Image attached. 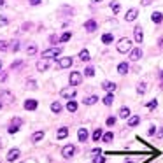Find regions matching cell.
Listing matches in <instances>:
<instances>
[{"label":"cell","mask_w":163,"mask_h":163,"mask_svg":"<svg viewBox=\"0 0 163 163\" xmlns=\"http://www.w3.org/2000/svg\"><path fill=\"white\" fill-rule=\"evenodd\" d=\"M81 81H83V76H81V72H70V77H69V83H70V86L81 84Z\"/></svg>","instance_id":"4"},{"label":"cell","mask_w":163,"mask_h":163,"mask_svg":"<svg viewBox=\"0 0 163 163\" xmlns=\"http://www.w3.org/2000/svg\"><path fill=\"white\" fill-rule=\"evenodd\" d=\"M67 135H69V128H67V126H62V128L56 132V139H58V140H63Z\"/></svg>","instance_id":"16"},{"label":"cell","mask_w":163,"mask_h":163,"mask_svg":"<svg viewBox=\"0 0 163 163\" xmlns=\"http://www.w3.org/2000/svg\"><path fill=\"white\" fill-rule=\"evenodd\" d=\"M4 4H5V2H4V0H0V7H2V5H4Z\"/></svg>","instance_id":"52"},{"label":"cell","mask_w":163,"mask_h":163,"mask_svg":"<svg viewBox=\"0 0 163 163\" xmlns=\"http://www.w3.org/2000/svg\"><path fill=\"white\" fill-rule=\"evenodd\" d=\"M146 91H147V84H146V83H140V84L137 86V93H139V95H144Z\"/></svg>","instance_id":"32"},{"label":"cell","mask_w":163,"mask_h":163,"mask_svg":"<svg viewBox=\"0 0 163 163\" xmlns=\"http://www.w3.org/2000/svg\"><path fill=\"white\" fill-rule=\"evenodd\" d=\"M67 111H69V112H76V111H77V104H76L74 100H69V102H67Z\"/></svg>","instance_id":"26"},{"label":"cell","mask_w":163,"mask_h":163,"mask_svg":"<svg viewBox=\"0 0 163 163\" xmlns=\"http://www.w3.org/2000/svg\"><path fill=\"white\" fill-rule=\"evenodd\" d=\"M23 105H25V109H27V111H35V109H37V100L28 98L25 104H23Z\"/></svg>","instance_id":"13"},{"label":"cell","mask_w":163,"mask_h":163,"mask_svg":"<svg viewBox=\"0 0 163 163\" xmlns=\"http://www.w3.org/2000/svg\"><path fill=\"white\" fill-rule=\"evenodd\" d=\"M79 58H81L83 62H90V60H91L90 53H88V49H83V51H81V53H79Z\"/></svg>","instance_id":"30"},{"label":"cell","mask_w":163,"mask_h":163,"mask_svg":"<svg viewBox=\"0 0 163 163\" xmlns=\"http://www.w3.org/2000/svg\"><path fill=\"white\" fill-rule=\"evenodd\" d=\"M97 102H98V97H95V95H91V97H88V98L83 100L84 105H93V104H97Z\"/></svg>","instance_id":"23"},{"label":"cell","mask_w":163,"mask_h":163,"mask_svg":"<svg viewBox=\"0 0 163 163\" xmlns=\"http://www.w3.org/2000/svg\"><path fill=\"white\" fill-rule=\"evenodd\" d=\"M125 163H133V161H132V160H128V161H125Z\"/></svg>","instance_id":"53"},{"label":"cell","mask_w":163,"mask_h":163,"mask_svg":"<svg viewBox=\"0 0 163 163\" xmlns=\"http://www.w3.org/2000/svg\"><path fill=\"white\" fill-rule=\"evenodd\" d=\"M12 123H16V125H21V119H19V118H16V119H12Z\"/></svg>","instance_id":"48"},{"label":"cell","mask_w":163,"mask_h":163,"mask_svg":"<svg viewBox=\"0 0 163 163\" xmlns=\"http://www.w3.org/2000/svg\"><path fill=\"white\" fill-rule=\"evenodd\" d=\"M19 154H21V153H19V149H11V151L7 153V160H9V161H14V160L19 158Z\"/></svg>","instance_id":"15"},{"label":"cell","mask_w":163,"mask_h":163,"mask_svg":"<svg viewBox=\"0 0 163 163\" xmlns=\"http://www.w3.org/2000/svg\"><path fill=\"white\" fill-rule=\"evenodd\" d=\"M19 49V41H12V44H11V51H18Z\"/></svg>","instance_id":"39"},{"label":"cell","mask_w":163,"mask_h":163,"mask_svg":"<svg viewBox=\"0 0 163 163\" xmlns=\"http://www.w3.org/2000/svg\"><path fill=\"white\" fill-rule=\"evenodd\" d=\"M142 5H151V0H142Z\"/></svg>","instance_id":"47"},{"label":"cell","mask_w":163,"mask_h":163,"mask_svg":"<svg viewBox=\"0 0 163 163\" xmlns=\"http://www.w3.org/2000/svg\"><path fill=\"white\" fill-rule=\"evenodd\" d=\"M44 139V132H35V133L30 137V140L34 142V144H37V142H41Z\"/></svg>","instance_id":"20"},{"label":"cell","mask_w":163,"mask_h":163,"mask_svg":"<svg viewBox=\"0 0 163 163\" xmlns=\"http://www.w3.org/2000/svg\"><path fill=\"white\" fill-rule=\"evenodd\" d=\"M128 70H130V65H128L126 62H123V63L118 65V74H121V76L128 74Z\"/></svg>","instance_id":"17"},{"label":"cell","mask_w":163,"mask_h":163,"mask_svg":"<svg viewBox=\"0 0 163 163\" xmlns=\"http://www.w3.org/2000/svg\"><path fill=\"white\" fill-rule=\"evenodd\" d=\"M18 67H21V62H14V63L11 65V70H14V69H18Z\"/></svg>","instance_id":"43"},{"label":"cell","mask_w":163,"mask_h":163,"mask_svg":"<svg viewBox=\"0 0 163 163\" xmlns=\"http://www.w3.org/2000/svg\"><path fill=\"white\" fill-rule=\"evenodd\" d=\"M93 163H105V158H104V156H100V154H97L95 158H93Z\"/></svg>","instance_id":"38"},{"label":"cell","mask_w":163,"mask_h":163,"mask_svg":"<svg viewBox=\"0 0 163 163\" xmlns=\"http://www.w3.org/2000/svg\"><path fill=\"white\" fill-rule=\"evenodd\" d=\"M102 102H104V105H112L114 104V93H107L105 97H104V100H102Z\"/></svg>","instance_id":"18"},{"label":"cell","mask_w":163,"mask_h":163,"mask_svg":"<svg viewBox=\"0 0 163 163\" xmlns=\"http://www.w3.org/2000/svg\"><path fill=\"white\" fill-rule=\"evenodd\" d=\"M142 58V49L140 48H135V49L130 51V60L132 62H137V60H140Z\"/></svg>","instance_id":"10"},{"label":"cell","mask_w":163,"mask_h":163,"mask_svg":"<svg viewBox=\"0 0 163 163\" xmlns=\"http://www.w3.org/2000/svg\"><path fill=\"white\" fill-rule=\"evenodd\" d=\"M118 51H119L121 55H126L132 51V41L128 39V37H123L119 39V42H118Z\"/></svg>","instance_id":"1"},{"label":"cell","mask_w":163,"mask_h":163,"mask_svg":"<svg viewBox=\"0 0 163 163\" xmlns=\"http://www.w3.org/2000/svg\"><path fill=\"white\" fill-rule=\"evenodd\" d=\"M112 140H114V133H112V132H107V133L102 135V142H107V144H109V142H112Z\"/></svg>","instance_id":"27"},{"label":"cell","mask_w":163,"mask_h":163,"mask_svg":"<svg viewBox=\"0 0 163 163\" xmlns=\"http://www.w3.org/2000/svg\"><path fill=\"white\" fill-rule=\"evenodd\" d=\"M0 97L4 98V102H9V104L14 100V97H12V93H11V91H2V93H0Z\"/></svg>","instance_id":"22"},{"label":"cell","mask_w":163,"mask_h":163,"mask_svg":"<svg viewBox=\"0 0 163 163\" xmlns=\"http://www.w3.org/2000/svg\"><path fill=\"white\" fill-rule=\"evenodd\" d=\"M0 109H2V102H0Z\"/></svg>","instance_id":"55"},{"label":"cell","mask_w":163,"mask_h":163,"mask_svg":"<svg viewBox=\"0 0 163 163\" xmlns=\"http://www.w3.org/2000/svg\"><path fill=\"white\" fill-rule=\"evenodd\" d=\"M158 137H161V139H163V128L160 130V132H158Z\"/></svg>","instance_id":"49"},{"label":"cell","mask_w":163,"mask_h":163,"mask_svg":"<svg viewBox=\"0 0 163 163\" xmlns=\"http://www.w3.org/2000/svg\"><path fill=\"white\" fill-rule=\"evenodd\" d=\"M74 154H76V146H72V144H67V146L62 149V156H63L65 160L72 158Z\"/></svg>","instance_id":"3"},{"label":"cell","mask_w":163,"mask_h":163,"mask_svg":"<svg viewBox=\"0 0 163 163\" xmlns=\"http://www.w3.org/2000/svg\"><path fill=\"white\" fill-rule=\"evenodd\" d=\"M130 114H132V111H130L128 107H121V109H119V118H121V119L130 118Z\"/></svg>","instance_id":"21"},{"label":"cell","mask_w":163,"mask_h":163,"mask_svg":"<svg viewBox=\"0 0 163 163\" xmlns=\"http://www.w3.org/2000/svg\"><path fill=\"white\" fill-rule=\"evenodd\" d=\"M91 2H102V0H91Z\"/></svg>","instance_id":"54"},{"label":"cell","mask_w":163,"mask_h":163,"mask_svg":"<svg viewBox=\"0 0 163 163\" xmlns=\"http://www.w3.org/2000/svg\"><path fill=\"white\" fill-rule=\"evenodd\" d=\"M37 70L39 72H44V70H48V69H49V60H48V58H42V60H39V62H37Z\"/></svg>","instance_id":"6"},{"label":"cell","mask_w":163,"mask_h":163,"mask_svg":"<svg viewBox=\"0 0 163 163\" xmlns=\"http://www.w3.org/2000/svg\"><path fill=\"white\" fill-rule=\"evenodd\" d=\"M60 95H62V98L72 100L74 97H76V88H74V86H67V88H63V90L60 91Z\"/></svg>","instance_id":"2"},{"label":"cell","mask_w":163,"mask_h":163,"mask_svg":"<svg viewBox=\"0 0 163 163\" xmlns=\"http://www.w3.org/2000/svg\"><path fill=\"white\" fill-rule=\"evenodd\" d=\"M72 63H74V62H72L70 56H63L58 62V67H60V69H69V67H72Z\"/></svg>","instance_id":"8"},{"label":"cell","mask_w":163,"mask_h":163,"mask_svg":"<svg viewBox=\"0 0 163 163\" xmlns=\"http://www.w3.org/2000/svg\"><path fill=\"white\" fill-rule=\"evenodd\" d=\"M111 9H112V12H114V14H119L121 5L118 4V2H112V4H111Z\"/></svg>","instance_id":"33"},{"label":"cell","mask_w":163,"mask_h":163,"mask_svg":"<svg viewBox=\"0 0 163 163\" xmlns=\"http://www.w3.org/2000/svg\"><path fill=\"white\" fill-rule=\"evenodd\" d=\"M156 133V126H153V128H149L147 130V135H154Z\"/></svg>","instance_id":"45"},{"label":"cell","mask_w":163,"mask_h":163,"mask_svg":"<svg viewBox=\"0 0 163 163\" xmlns=\"http://www.w3.org/2000/svg\"><path fill=\"white\" fill-rule=\"evenodd\" d=\"M97 27H98V25H97V21H95V19H90V21L84 23L86 32H90V34H91V32H95V30H97Z\"/></svg>","instance_id":"14"},{"label":"cell","mask_w":163,"mask_h":163,"mask_svg":"<svg viewBox=\"0 0 163 163\" xmlns=\"http://www.w3.org/2000/svg\"><path fill=\"white\" fill-rule=\"evenodd\" d=\"M102 88H104L107 93H114L116 88H118V84H116V83H111V81H105V83H102Z\"/></svg>","instance_id":"11"},{"label":"cell","mask_w":163,"mask_h":163,"mask_svg":"<svg viewBox=\"0 0 163 163\" xmlns=\"http://www.w3.org/2000/svg\"><path fill=\"white\" fill-rule=\"evenodd\" d=\"M58 55H62V48H51V49L42 51V58H53Z\"/></svg>","instance_id":"5"},{"label":"cell","mask_w":163,"mask_h":163,"mask_svg":"<svg viewBox=\"0 0 163 163\" xmlns=\"http://www.w3.org/2000/svg\"><path fill=\"white\" fill-rule=\"evenodd\" d=\"M70 37H72V32H65L63 35L60 37V42H67V41H70Z\"/></svg>","instance_id":"34"},{"label":"cell","mask_w":163,"mask_h":163,"mask_svg":"<svg viewBox=\"0 0 163 163\" xmlns=\"http://www.w3.org/2000/svg\"><path fill=\"white\" fill-rule=\"evenodd\" d=\"M51 111L55 114H60L62 112V104H60V102H53V104H51Z\"/></svg>","instance_id":"29"},{"label":"cell","mask_w":163,"mask_h":163,"mask_svg":"<svg viewBox=\"0 0 163 163\" xmlns=\"http://www.w3.org/2000/svg\"><path fill=\"white\" fill-rule=\"evenodd\" d=\"M7 49H9L7 41H0V51H7Z\"/></svg>","instance_id":"40"},{"label":"cell","mask_w":163,"mask_h":163,"mask_svg":"<svg viewBox=\"0 0 163 163\" xmlns=\"http://www.w3.org/2000/svg\"><path fill=\"white\" fill-rule=\"evenodd\" d=\"M49 39H51V42H53V44L56 42V41H60V39H58V37H56V35H51V37H49Z\"/></svg>","instance_id":"46"},{"label":"cell","mask_w":163,"mask_h":163,"mask_svg":"<svg viewBox=\"0 0 163 163\" xmlns=\"http://www.w3.org/2000/svg\"><path fill=\"white\" fill-rule=\"evenodd\" d=\"M27 55H28V56L37 55V46H35V44H30L28 48H27Z\"/></svg>","instance_id":"31"},{"label":"cell","mask_w":163,"mask_h":163,"mask_svg":"<svg viewBox=\"0 0 163 163\" xmlns=\"http://www.w3.org/2000/svg\"><path fill=\"white\" fill-rule=\"evenodd\" d=\"M0 69H2V62H0Z\"/></svg>","instance_id":"56"},{"label":"cell","mask_w":163,"mask_h":163,"mask_svg":"<svg viewBox=\"0 0 163 163\" xmlns=\"http://www.w3.org/2000/svg\"><path fill=\"white\" fill-rule=\"evenodd\" d=\"M102 42L104 44H112L114 42V35L112 34H104V35H102Z\"/></svg>","instance_id":"25"},{"label":"cell","mask_w":163,"mask_h":163,"mask_svg":"<svg viewBox=\"0 0 163 163\" xmlns=\"http://www.w3.org/2000/svg\"><path fill=\"white\" fill-rule=\"evenodd\" d=\"M107 126H114V125H116V118H114V116H111V118H107Z\"/></svg>","instance_id":"41"},{"label":"cell","mask_w":163,"mask_h":163,"mask_svg":"<svg viewBox=\"0 0 163 163\" xmlns=\"http://www.w3.org/2000/svg\"><path fill=\"white\" fill-rule=\"evenodd\" d=\"M18 130H19V126H14V125H12V126H9V133H16V132H18Z\"/></svg>","instance_id":"42"},{"label":"cell","mask_w":163,"mask_h":163,"mask_svg":"<svg viewBox=\"0 0 163 163\" xmlns=\"http://www.w3.org/2000/svg\"><path fill=\"white\" fill-rule=\"evenodd\" d=\"M27 86H28L30 90H37L39 86H37V83L34 81V79H30V81H27Z\"/></svg>","instance_id":"36"},{"label":"cell","mask_w":163,"mask_h":163,"mask_svg":"<svg viewBox=\"0 0 163 163\" xmlns=\"http://www.w3.org/2000/svg\"><path fill=\"white\" fill-rule=\"evenodd\" d=\"M133 37H135V42H139V44L144 41V32H142L140 27H135L133 28Z\"/></svg>","instance_id":"9"},{"label":"cell","mask_w":163,"mask_h":163,"mask_svg":"<svg viewBox=\"0 0 163 163\" xmlns=\"http://www.w3.org/2000/svg\"><path fill=\"white\" fill-rule=\"evenodd\" d=\"M88 137H90V133H88V130H86V128H79V130H77L79 142H86V140H88Z\"/></svg>","instance_id":"12"},{"label":"cell","mask_w":163,"mask_h":163,"mask_svg":"<svg viewBox=\"0 0 163 163\" xmlns=\"http://www.w3.org/2000/svg\"><path fill=\"white\" fill-rule=\"evenodd\" d=\"M39 4H42V0H30V5H39Z\"/></svg>","instance_id":"44"},{"label":"cell","mask_w":163,"mask_h":163,"mask_svg":"<svg viewBox=\"0 0 163 163\" xmlns=\"http://www.w3.org/2000/svg\"><path fill=\"white\" fill-rule=\"evenodd\" d=\"M84 76L93 77V76H95V69H93V67H86V69H84Z\"/></svg>","instance_id":"35"},{"label":"cell","mask_w":163,"mask_h":163,"mask_svg":"<svg viewBox=\"0 0 163 163\" xmlns=\"http://www.w3.org/2000/svg\"><path fill=\"white\" fill-rule=\"evenodd\" d=\"M156 107H158V100H151V102L147 104V109H149V111H154Z\"/></svg>","instance_id":"37"},{"label":"cell","mask_w":163,"mask_h":163,"mask_svg":"<svg viewBox=\"0 0 163 163\" xmlns=\"http://www.w3.org/2000/svg\"><path fill=\"white\" fill-rule=\"evenodd\" d=\"M102 135H104V132H102V128H97V130L93 132V140H95V142L102 140Z\"/></svg>","instance_id":"28"},{"label":"cell","mask_w":163,"mask_h":163,"mask_svg":"<svg viewBox=\"0 0 163 163\" xmlns=\"http://www.w3.org/2000/svg\"><path fill=\"white\" fill-rule=\"evenodd\" d=\"M160 48H163V39H160Z\"/></svg>","instance_id":"51"},{"label":"cell","mask_w":163,"mask_h":163,"mask_svg":"<svg viewBox=\"0 0 163 163\" xmlns=\"http://www.w3.org/2000/svg\"><path fill=\"white\" fill-rule=\"evenodd\" d=\"M151 21L156 23V25H160V23L163 21V14L161 12H153V14H151Z\"/></svg>","instance_id":"19"},{"label":"cell","mask_w":163,"mask_h":163,"mask_svg":"<svg viewBox=\"0 0 163 163\" xmlns=\"http://www.w3.org/2000/svg\"><path fill=\"white\" fill-rule=\"evenodd\" d=\"M160 77H161V88H163V72L160 74Z\"/></svg>","instance_id":"50"},{"label":"cell","mask_w":163,"mask_h":163,"mask_svg":"<svg viewBox=\"0 0 163 163\" xmlns=\"http://www.w3.org/2000/svg\"><path fill=\"white\" fill-rule=\"evenodd\" d=\"M139 123H140V116H132V118L128 119V126L133 128V126H137Z\"/></svg>","instance_id":"24"},{"label":"cell","mask_w":163,"mask_h":163,"mask_svg":"<svg viewBox=\"0 0 163 163\" xmlns=\"http://www.w3.org/2000/svg\"><path fill=\"white\" fill-rule=\"evenodd\" d=\"M137 16H139V11H137V9H128L126 14H125V21H135Z\"/></svg>","instance_id":"7"}]
</instances>
